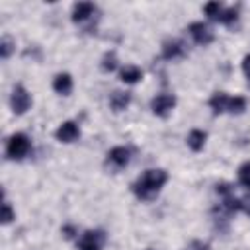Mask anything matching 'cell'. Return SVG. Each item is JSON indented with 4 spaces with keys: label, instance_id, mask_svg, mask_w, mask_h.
Listing matches in <instances>:
<instances>
[{
    "label": "cell",
    "instance_id": "6da1fadb",
    "mask_svg": "<svg viewBox=\"0 0 250 250\" xmlns=\"http://www.w3.org/2000/svg\"><path fill=\"white\" fill-rule=\"evenodd\" d=\"M166 180H168V174H166L164 170H160V168L146 170L145 174H141V176L133 182L131 189H133V193H135L139 199L150 201V199H154V197L158 195V191H160V188L166 184Z\"/></svg>",
    "mask_w": 250,
    "mask_h": 250
},
{
    "label": "cell",
    "instance_id": "7a4b0ae2",
    "mask_svg": "<svg viewBox=\"0 0 250 250\" xmlns=\"http://www.w3.org/2000/svg\"><path fill=\"white\" fill-rule=\"evenodd\" d=\"M29 148H31L29 139L23 133H16L6 143V156L12 158V160H21L23 156H27Z\"/></svg>",
    "mask_w": 250,
    "mask_h": 250
},
{
    "label": "cell",
    "instance_id": "3957f363",
    "mask_svg": "<svg viewBox=\"0 0 250 250\" xmlns=\"http://www.w3.org/2000/svg\"><path fill=\"white\" fill-rule=\"evenodd\" d=\"M176 105V96L174 94H158L156 98H152L150 102V107H152V113L158 115V117H168L172 113Z\"/></svg>",
    "mask_w": 250,
    "mask_h": 250
},
{
    "label": "cell",
    "instance_id": "277c9868",
    "mask_svg": "<svg viewBox=\"0 0 250 250\" xmlns=\"http://www.w3.org/2000/svg\"><path fill=\"white\" fill-rule=\"evenodd\" d=\"M105 244L104 230H86L78 240V250H102Z\"/></svg>",
    "mask_w": 250,
    "mask_h": 250
},
{
    "label": "cell",
    "instance_id": "5b68a950",
    "mask_svg": "<svg viewBox=\"0 0 250 250\" xmlns=\"http://www.w3.org/2000/svg\"><path fill=\"white\" fill-rule=\"evenodd\" d=\"M10 105H12V111L16 115H21L29 109L31 105V96L27 94V90L23 86H16L14 92H12V98H10Z\"/></svg>",
    "mask_w": 250,
    "mask_h": 250
},
{
    "label": "cell",
    "instance_id": "8992f818",
    "mask_svg": "<svg viewBox=\"0 0 250 250\" xmlns=\"http://www.w3.org/2000/svg\"><path fill=\"white\" fill-rule=\"evenodd\" d=\"M98 14V8L92 2H78L72 6V21L76 23H84L88 20H92Z\"/></svg>",
    "mask_w": 250,
    "mask_h": 250
},
{
    "label": "cell",
    "instance_id": "52a82bcc",
    "mask_svg": "<svg viewBox=\"0 0 250 250\" xmlns=\"http://www.w3.org/2000/svg\"><path fill=\"white\" fill-rule=\"evenodd\" d=\"M189 35L193 37V41L197 45H209L213 41V31L209 25H205L203 21H195L189 25Z\"/></svg>",
    "mask_w": 250,
    "mask_h": 250
},
{
    "label": "cell",
    "instance_id": "ba28073f",
    "mask_svg": "<svg viewBox=\"0 0 250 250\" xmlns=\"http://www.w3.org/2000/svg\"><path fill=\"white\" fill-rule=\"evenodd\" d=\"M129 160H131V150L125 148V146H115L107 152V164H111L115 170L127 166Z\"/></svg>",
    "mask_w": 250,
    "mask_h": 250
},
{
    "label": "cell",
    "instance_id": "9c48e42d",
    "mask_svg": "<svg viewBox=\"0 0 250 250\" xmlns=\"http://www.w3.org/2000/svg\"><path fill=\"white\" fill-rule=\"evenodd\" d=\"M78 135H80V131H78V125H76L74 121H64V123L55 131V137H57L61 143H72V141L78 139Z\"/></svg>",
    "mask_w": 250,
    "mask_h": 250
},
{
    "label": "cell",
    "instance_id": "30bf717a",
    "mask_svg": "<svg viewBox=\"0 0 250 250\" xmlns=\"http://www.w3.org/2000/svg\"><path fill=\"white\" fill-rule=\"evenodd\" d=\"M186 53V47H184V43L182 41H178V39H172V41H166L164 45H162V59H176V57H182Z\"/></svg>",
    "mask_w": 250,
    "mask_h": 250
},
{
    "label": "cell",
    "instance_id": "8fae6325",
    "mask_svg": "<svg viewBox=\"0 0 250 250\" xmlns=\"http://www.w3.org/2000/svg\"><path fill=\"white\" fill-rule=\"evenodd\" d=\"M53 90H55L57 94L68 96V94H70V90H72V78H70V74H66V72L57 74V76H55V80H53Z\"/></svg>",
    "mask_w": 250,
    "mask_h": 250
},
{
    "label": "cell",
    "instance_id": "7c38bea8",
    "mask_svg": "<svg viewBox=\"0 0 250 250\" xmlns=\"http://www.w3.org/2000/svg\"><path fill=\"white\" fill-rule=\"evenodd\" d=\"M141 76H143V72H141V68L135 66V64H127V66H123L121 72H119V78H121L123 82H127V84H135V82H139Z\"/></svg>",
    "mask_w": 250,
    "mask_h": 250
},
{
    "label": "cell",
    "instance_id": "4fadbf2b",
    "mask_svg": "<svg viewBox=\"0 0 250 250\" xmlns=\"http://www.w3.org/2000/svg\"><path fill=\"white\" fill-rule=\"evenodd\" d=\"M131 102V96L127 92H113L109 98V105L113 111H123Z\"/></svg>",
    "mask_w": 250,
    "mask_h": 250
},
{
    "label": "cell",
    "instance_id": "5bb4252c",
    "mask_svg": "<svg viewBox=\"0 0 250 250\" xmlns=\"http://www.w3.org/2000/svg\"><path fill=\"white\" fill-rule=\"evenodd\" d=\"M205 139H207V135L203 133V131H199V129H193V131H189V135H188V145H189V148L191 150H201L203 148V145H205Z\"/></svg>",
    "mask_w": 250,
    "mask_h": 250
},
{
    "label": "cell",
    "instance_id": "9a60e30c",
    "mask_svg": "<svg viewBox=\"0 0 250 250\" xmlns=\"http://www.w3.org/2000/svg\"><path fill=\"white\" fill-rule=\"evenodd\" d=\"M227 104H229V96H225V94H215L211 100H209V105L213 107V111L215 113H223V111H227Z\"/></svg>",
    "mask_w": 250,
    "mask_h": 250
},
{
    "label": "cell",
    "instance_id": "2e32d148",
    "mask_svg": "<svg viewBox=\"0 0 250 250\" xmlns=\"http://www.w3.org/2000/svg\"><path fill=\"white\" fill-rule=\"evenodd\" d=\"M244 109H246V100L242 96L229 98V104H227V111L229 113H242Z\"/></svg>",
    "mask_w": 250,
    "mask_h": 250
},
{
    "label": "cell",
    "instance_id": "e0dca14e",
    "mask_svg": "<svg viewBox=\"0 0 250 250\" xmlns=\"http://www.w3.org/2000/svg\"><path fill=\"white\" fill-rule=\"evenodd\" d=\"M115 66H117L115 53H113V51H107V53L104 55V59H102V68H104L105 72H111V70H115Z\"/></svg>",
    "mask_w": 250,
    "mask_h": 250
},
{
    "label": "cell",
    "instance_id": "ac0fdd59",
    "mask_svg": "<svg viewBox=\"0 0 250 250\" xmlns=\"http://www.w3.org/2000/svg\"><path fill=\"white\" fill-rule=\"evenodd\" d=\"M238 182H240L244 188H250V160L244 162V164L238 168Z\"/></svg>",
    "mask_w": 250,
    "mask_h": 250
},
{
    "label": "cell",
    "instance_id": "d6986e66",
    "mask_svg": "<svg viewBox=\"0 0 250 250\" xmlns=\"http://www.w3.org/2000/svg\"><path fill=\"white\" fill-rule=\"evenodd\" d=\"M221 4L219 2H209V4H205V14L209 16V20H213V21H217V16H219V12H221Z\"/></svg>",
    "mask_w": 250,
    "mask_h": 250
},
{
    "label": "cell",
    "instance_id": "ffe728a7",
    "mask_svg": "<svg viewBox=\"0 0 250 250\" xmlns=\"http://www.w3.org/2000/svg\"><path fill=\"white\" fill-rule=\"evenodd\" d=\"M12 51H14V43H12V39H10V37H4L2 43H0V57H2V59H8Z\"/></svg>",
    "mask_w": 250,
    "mask_h": 250
},
{
    "label": "cell",
    "instance_id": "44dd1931",
    "mask_svg": "<svg viewBox=\"0 0 250 250\" xmlns=\"http://www.w3.org/2000/svg\"><path fill=\"white\" fill-rule=\"evenodd\" d=\"M12 219H14V211H12L10 203L4 201V203H2V223L8 225V223H12Z\"/></svg>",
    "mask_w": 250,
    "mask_h": 250
},
{
    "label": "cell",
    "instance_id": "7402d4cb",
    "mask_svg": "<svg viewBox=\"0 0 250 250\" xmlns=\"http://www.w3.org/2000/svg\"><path fill=\"white\" fill-rule=\"evenodd\" d=\"M242 70L246 74V80H248V86H250V53L242 59Z\"/></svg>",
    "mask_w": 250,
    "mask_h": 250
},
{
    "label": "cell",
    "instance_id": "603a6c76",
    "mask_svg": "<svg viewBox=\"0 0 250 250\" xmlns=\"http://www.w3.org/2000/svg\"><path fill=\"white\" fill-rule=\"evenodd\" d=\"M62 234H64V238H72L76 234V229L72 225H66V227H62Z\"/></svg>",
    "mask_w": 250,
    "mask_h": 250
},
{
    "label": "cell",
    "instance_id": "cb8c5ba5",
    "mask_svg": "<svg viewBox=\"0 0 250 250\" xmlns=\"http://www.w3.org/2000/svg\"><path fill=\"white\" fill-rule=\"evenodd\" d=\"M240 209H244V211L250 215V193H248V195H244V197L240 199Z\"/></svg>",
    "mask_w": 250,
    "mask_h": 250
},
{
    "label": "cell",
    "instance_id": "d4e9b609",
    "mask_svg": "<svg viewBox=\"0 0 250 250\" xmlns=\"http://www.w3.org/2000/svg\"><path fill=\"white\" fill-rule=\"evenodd\" d=\"M191 246L197 248V250H209V246H207V244H201V242H193Z\"/></svg>",
    "mask_w": 250,
    "mask_h": 250
}]
</instances>
